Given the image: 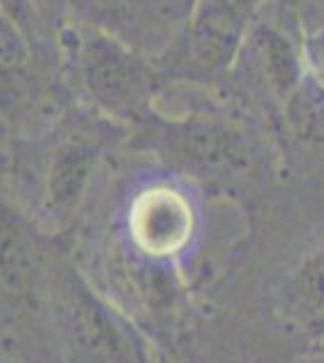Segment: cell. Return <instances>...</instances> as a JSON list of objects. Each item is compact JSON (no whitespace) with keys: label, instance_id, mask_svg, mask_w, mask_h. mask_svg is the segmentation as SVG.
<instances>
[{"label":"cell","instance_id":"8","mask_svg":"<svg viewBox=\"0 0 324 363\" xmlns=\"http://www.w3.org/2000/svg\"><path fill=\"white\" fill-rule=\"evenodd\" d=\"M68 330L82 363H145L133 339L95 298L80 296L70 303Z\"/></svg>","mask_w":324,"mask_h":363},{"label":"cell","instance_id":"11","mask_svg":"<svg viewBox=\"0 0 324 363\" xmlns=\"http://www.w3.org/2000/svg\"><path fill=\"white\" fill-rule=\"evenodd\" d=\"M39 269L37 240L29 238L27 228L13 216H0V277L10 289L25 294L34 284Z\"/></svg>","mask_w":324,"mask_h":363},{"label":"cell","instance_id":"14","mask_svg":"<svg viewBox=\"0 0 324 363\" xmlns=\"http://www.w3.org/2000/svg\"><path fill=\"white\" fill-rule=\"evenodd\" d=\"M34 3H37L39 17L49 32L51 42L58 46V37L70 20V0H34Z\"/></svg>","mask_w":324,"mask_h":363},{"label":"cell","instance_id":"10","mask_svg":"<svg viewBox=\"0 0 324 363\" xmlns=\"http://www.w3.org/2000/svg\"><path fill=\"white\" fill-rule=\"evenodd\" d=\"M286 313L300 325L324 327V245L310 252L288 277Z\"/></svg>","mask_w":324,"mask_h":363},{"label":"cell","instance_id":"3","mask_svg":"<svg viewBox=\"0 0 324 363\" xmlns=\"http://www.w3.org/2000/svg\"><path fill=\"white\" fill-rule=\"evenodd\" d=\"M199 0H70V20L97 27L155 61L179 42Z\"/></svg>","mask_w":324,"mask_h":363},{"label":"cell","instance_id":"12","mask_svg":"<svg viewBox=\"0 0 324 363\" xmlns=\"http://www.w3.org/2000/svg\"><path fill=\"white\" fill-rule=\"evenodd\" d=\"M0 13L8 17V20L13 22L22 34H25L39 54L46 49V46L54 44L49 37V32H46L44 22H41L37 3H34V0H0Z\"/></svg>","mask_w":324,"mask_h":363},{"label":"cell","instance_id":"6","mask_svg":"<svg viewBox=\"0 0 324 363\" xmlns=\"http://www.w3.org/2000/svg\"><path fill=\"white\" fill-rule=\"evenodd\" d=\"M128 228L135 247L150 257L181 252L194 235V206L172 186H150L131 206Z\"/></svg>","mask_w":324,"mask_h":363},{"label":"cell","instance_id":"5","mask_svg":"<svg viewBox=\"0 0 324 363\" xmlns=\"http://www.w3.org/2000/svg\"><path fill=\"white\" fill-rule=\"evenodd\" d=\"M233 68L242 73L252 90L284 109L305 78L303 37L296 39L279 22L255 17Z\"/></svg>","mask_w":324,"mask_h":363},{"label":"cell","instance_id":"1","mask_svg":"<svg viewBox=\"0 0 324 363\" xmlns=\"http://www.w3.org/2000/svg\"><path fill=\"white\" fill-rule=\"evenodd\" d=\"M80 95L99 116L138 128L155 114L162 73L157 61L85 22L68 20L58 37Z\"/></svg>","mask_w":324,"mask_h":363},{"label":"cell","instance_id":"2","mask_svg":"<svg viewBox=\"0 0 324 363\" xmlns=\"http://www.w3.org/2000/svg\"><path fill=\"white\" fill-rule=\"evenodd\" d=\"M135 131L148 138L152 148L160 150L167 160L206 177H240L255 162L247 133L230 121L208 114H184L169 119L155 109V114Z\"/></svg>","mask_w":324,"mask_h":363},{"label":"cell","instance_id":"15","mask_svg":"<svg viewBox=\"0 0 324 363\" xmlns=\"http://www.w3.org/2000/svg\"><path fill=\"white\" fill-rule=\"evenodd\" d=\"M320 330H322V344H324V327H320Z\"/></svg>","mask_w":324,"mask_h":363},{"label":"cell","instance_id":"7","mask_svg":"<svg viewBox=\"0 0 324 363\" xmlns=\"http://www.w3.org/2000/svg\"><path fill=\"white\" fill-rule=\"evenodd\" d=\"M39 51L0 13V119L22 124L39 99Z\"/></svg>","mask_w":324,"mask_h":363},{"label":"cell","instance_id":"4","mask_svg":"<svg viewBox=\"0 0 324 363\" xmlns=\"http://www.w3.org/2000/svg\"><path fill=\"white\" fill-rule=\"evenodd\" d=\"M259 3L262 0H199L181 39L162 58H177L174 68H181L184 75H189V68L206 75L230 70Z\"/></svg>","mask_w":324,"mask_h":363},{"label":"cell","instance_id":"13","mask_svg":"<svg viewBox=\"0 0 324 363\" xmlns=\"http://www.w3.org/2000/svg\"><path fill=\"white\" fill-rule=\"evenodd\" d=\"M303 58L310 80L324 92V25L303 34Z\"/></svg>","mask_w":324,"mask_h":363},{"label":"cell","instance_id":"9","mask_svg":"<svg viewBox=\"0 0 324 363\" xmlns=\"http://www.w3.org/2000/svg\"><path fill=\"white\" fill-rule=\"evenodd\" d=\"M99 162V148L87 138H63L51 150L44 174V203L51 218L63 220L78 211Z\"/></svg>","mask_w":324,"mask_h":363}]
</instances>
